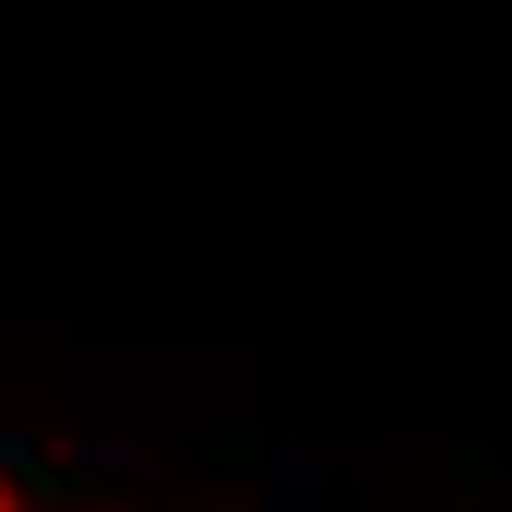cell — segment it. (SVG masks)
Instances as JSON below:
<instances>
[{
	"instance_id": "6da1fadb",
	"label": "cell",
	"mask_w": 512,
	"mask_h": 512,
	"mask_svg": "<svg viewBox=\"0 0 512 512\" xmlns=\"http://www.w3.org/2000/svg\"><path fill=\"white\" fill-rule=\"evenodd\" d=\"M0 512H60V501H36V489H24V477H0Z\"/></svg>"
}]
</instances>
